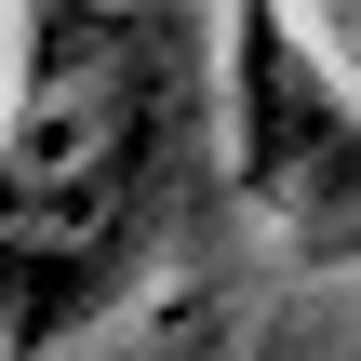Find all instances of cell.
Returning <instances> with one entry per match:
<instances>
[{
  "instance_id": "6da1fadb",
  "label": "cell",
  "mask_w": 361,
  "mask_h": 361,
  "mask_svg": "<svg viewBox=\"0 0 361 361\" xmlns=\"http://www.w3.org/2000/svg\"><path fill=\"white\" fill-rule=\"evenodd\" d=\"M161 214V0H27L13 80V361L94 322Z\"/></svg>"
},
{
  "instance_id": "7a4b0ae2",
  "label": "cell",
  "mask_w": 361,
  "mask_h": 361,
  "mask_svg": "<svg viewBox=\"0 0 361 361\" xmlns=\"http://www.w3.org/2000/svg\"><path fill=\"white\" fill-rule=\"evenodd\" d=\"M214 107H228V174L255 228L308 268H361V80L322 54L295 0H214Z\"/></svg>"
}]
</instances>
